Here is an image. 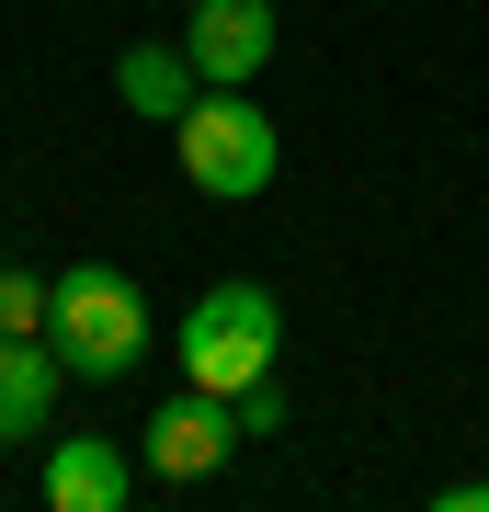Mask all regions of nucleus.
Returning <instances> with one entry per match:
<instances>
[{
	"instance_id": "1",
	"label": "nucleus",
	"mask_w": 489,
	"mask_h": 512,
	"mask_svg": "<svg viewBox=\"0 0 489 512\" xmlns=\"http://www.w3.org/2000/svg\"><path fill=\"white\" fill-rule=\"evenodd\" d=\"M46 342H57V365L91 376V387L137 376V353H148V296H137V274H114V262H69V274H46Z\"/></svg>"
},
{
	"instance_id": "2",
	"label": "nucleus",
	"mask_w": 489,
	"mask_h": 512,
	"mask_svg": "<svg viewBox=\"0 0 489 512\" xmlns=\"http://www.w3.org/2000/svg\"><path fill=\"white\" fill-rule=\"evenodd\" d=\"M273 342H285V319H273V285H205L194 308H182V387H205V399H239V387L273 376Z\"/></svg>"
},
{
	"instance_id": "3",
	"label": "nucleus",
	"mask_w": 489,
	"mask_h": 512,
	"mask_svg": "<svg viewBox=\"0 0 489 512\" xmlns=\"http://www.w3.org/2000/svg\"><path fill=\"white\" fill-rule=\"evenodd\" d=\"M182 183L194 194H217V205H251V194H273V114L251 103V92H205V103H182Z\"/></svg>"
},
{
	"instance_id": "4",
	"label": "nucleus",
	"mask_w": 489,
	"mask_h": 512,
	"mask_svg": "<svg viewBox=\"0 0 489 512\" xmlns=\"http://www.w3.org/2000/svg\"><path fill=\"white\" fill-rule=\"evenodd\" d=\"M239 444H251V433H239V410L205 399V387H182V399L148 410V478H171V490H182V478H217Z\"/></svg>"
},
{
	"instance_id": "5",
	"label": "nucleus",
	"mask_w": 489,
	"mask_h": 512,
	"mask_svg": "<svg viewBox=\"0 0 489 512\" xmlns=\"http://www.w3.org/2000/svg\"><path fill=\"white\" fill-rule=\"evenodd\" d=\"M182 57H194V80H217V92H251L273 69V0H194Z\"/></svg>"
},
{
	"instance_id": "6",
	"label": "nucleus",
	"mask_w": 489,
	"mask_h": 512,
	"mask_svg": "<svg viewBox=\"0 0 489 512\" xmlns=\"http://www.w3.org/2000/svg\"><path fill=\"white\" fill-rule=\"evenodd\" d=\"M126 490H137V467L114 456L103 433H69V444L46 456V512H114Z\"/></svg>"
},
{
	"instance_id": "7",
	"label": "nucleus",
	"mask_w": 489,
	"mask_h": 512,
	"mask_svg": "<svg viewBox=\"0 0 489 512\" xmlns=\"http://www.w3.org/2000/svg\"><path fill=\"white\" fill-rule=\"evenodd\" d=\"M57 342L46 330H23V342H0V444H23V433H46V399H57Z\"/></svg>"
},
{
	"instance_id": "8",
	"label": "nucleus",
	"mask_w": 489,
	"mask_h": 512,
	"mask_svg": "<svg viewBox=\"0 0 489 512\" xmlns=\"http://www.w3.org/2000/svg\"><path fill=\"white\" fill-rule=\"evenodd\" d=\"M182 80H194V57H182V46H126V69H114V92H126L137 114H160V126H182V103H194Z\"/></svg>"
},
{
	"instance_id": "9",
	"label": "nucleus",
	"mask_w": 489,
	"mask_h": 512,
	"mask_svg": "<svg viewBox=\"0 0 489 512\" xmlns=\"http://www.w3.org/2000/svg\"><path fill=\"white\" fill-rule=\"evenodd\" d=\"M23 330H46V274L0 262V342H23Z\"/></svg>"
},
{
	"instance_id": "10",
	"label": "nucleus",
	"mask_w": 489,
	"mask_h": 512,
	"mask_svg": "<svg viewBox=\"0 0 489 512\" xmlns=\"http://www.w3.org/2000/svg\"><path fill=\"white\" fill-rule=\"evenodd\" d=\"M228 410H239V433H273V421H285V399H273V376H262V387H239Z\"/></svg>"
},
{
	"instance_id": "11",
	"label": "nucleus",
	"mask_w": 489,
	"mask_h": 512,
	"mask_svg": "<svg viewBox=\"0 0 489 512\" xmlns=\"http://www.w3.org/2000/svg\"><path fill=\"white\" fill-rule=\"evenodd\" d=\"M444 512H489V478H455V490H444Z\"/></svg>"
}]
</instances>
